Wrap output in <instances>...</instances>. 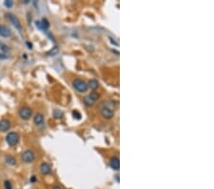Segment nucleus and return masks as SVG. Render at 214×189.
I'll return each mask as SVG.
<instances>
[{
    "label": "nucleus",
    "instance_id": "f257e3e1",
    "mask_svg": "<svg viewBox=\"0 0 214 189\" xmlns=\"http://www.w3.org/2000/svg\"><path fill=\"white\" fill-rule=\"evenodd\" d=\"M72 86L76 91L80 93H85L88 91V84L80 78H75L72 81Z\"/></svg>",
    "mask_w": 214,
    "mask_h": 189
},
{
    "label": "nucleus",
    "instance_id": "f03ea898",
    "mask_svg": "<svg viewBox=\"0 0 214 189\" xmlns=\"http://www.w3.org/2000/svg\"><path fill=\"white\" fill-rule=\"evenodd\" d=\"M19 140V135L16 132H11L9 133L7 137H6V142L10 146H14L16 145Z\"/></svg>",
    "mask_w": 214,
    "mask_h": 189
},
{
    "label": "nucleus",
    "instance_id": "7ed1b4c3",
    "mask_svg": "<svg viewBox=\"0 0 214 189\" xmlns=\"http://www.w3.org/2000/svg\"><path fill=\"white\" fill-rule=\"evenodd\" d=\"M21 158H22V161L24 162L31 163L34 161V159H35V154H34L33 151H31V150H26V151H24L22 153Z\"/></svg>",
    "mask_w": 214,
    "mask_h": 189
},
{
    "label": "nucleus",
    "instance_id": "20e7f679",
    "mask_svg": "<svg viewBox=\"0 0 214 189\" xmlns=\"http://www.w3.org/2000/svg\"><path fill=\"white\" fill-rule=\"evenodd\" d=\"M31 115H33V111H31V109L30 107H22L20 108V110H19V117H20L22 120H29Z\"/></svg>",
    "mask_w": 214,
    "mask_h": 189
},
{
    "label": "nucleus",
    "instance_id": "39448f33",
    "mask_svg": "<svg viewBox=\"0 0 214 189\" xmlns=\"http://www.w3.org/2000/svg\"><path fill=\"white\" fill-rule=\"evenodd\" d=\"M101 114L102 116H103L105 118H108V120H110V118H112L114 117V112L111 108L108 107V106H104L101 108Z\"/></svg>",
    "mask_w": 214,
    "mask_h": 189
},
{
    "label": "nucleus",
    "instance_id": "423d86ee",
    "mask_svg": "<svg viewBox=\"0 0 214 189\" xmlns=\"http://www.w3.org/2000/svg\"><path fill=\"white\" fill-rule=\"evenodd\" d=\"M6 16L8 17L9 20L11 21V23L14 25L17 30H21V23H20V21H19V19L17 18V16H15V15L12 14H7Z\"/></svg>",
    "mask_w": 214,
    "mask_h": 189
},
{
    "label": "nucleus",
    "instance_id": "0eeeda50",
    "mask_svg": "<svg viewBox=\"0 0 214 189\" xmlns=\"http://www.w3.org/2000/svg\"><path fill=\"white\" fill-rule=\"evenodd\" d=\"M11 128V121L7 118H2L0 120V132H7Z\"/></svg>",
    "mask_w": 214,
    "mask_h": 189
},
{
    "label": "nucleus",
    "instance_id": "6e6552de",
    "mask_svg": "<svg viewBox=\"0 0 214 189\" xmlns=\"http://www.w3.org/2000/svg\"><path fill=\"white\" fill-rule=\"evenodd\" d=\"M12 36V31L11 29L7 26L0 24V36L2 37H10Z\"/></svg>",
    "mask_w": 214,
    "mask_h": 189
},
{
    "label": "nucleus",
    "instance_id": "1a4fd4ad",
    "mask_svg": "<svg viewBox=\"0 0 214 189\" xmlns=\"http://www.w3.org/2000/svg\"><path fill=\"white\" fill-rule=\"evenodd\" d=\"M110 166L111 169H113V170L115 171H118L120 169V161H119V158H117V157H113V158L110 159Z\"/></svg>",
    "mask_w": 214,
    "mask_h": 189
},
{
    "label": "nucleus",
    "instance_id": "9d476101",
    "mask_svg": "<svg viewBox=\"0 0 214 189\" xmlns=\"http://www.w3.org/2000/svg\"><path fill=\"white\" fill-rule=\"evenodd\" d=\"M39 170L43 175H49V174L52 173V167H50V166L48 164L47 162H43V163H41V164H40Z\"/></svg>",
    "mask_w": 214,
    "mask_h": 189
},
{
    "label": "nucleus",
    "instance_id": "9b49d317",
    "mask_svg": "<svg viewBox=\"0 0 214 189\" xmlns=\"http://www.w3.org/2000/svg\"><path fill=\"white\" fill-rule=\"evenodd\" d=\"M33 122L35 123L36 125H41V124L44 122V116L40 113L36 114L33 118Z\"/></svg>",
    "mask_w": 214,
    "mask_h": 189
},
{
    "label": "nucleus",
    "instance_id": "f8f14e48",
    "mask_svg": "<svg viewBox=\"0 0 214 189\" xmlns=\"http://www.w3.org/2000/svg\"><path fill=\"white\" fill-rule=\"evenodd\" d=\"M87 84H88V88H91V90H95V89H97L99 87V82L96 79H91Z\"/></svg>",
    "mask_w": 214,
    "mask_h": 189
},
{
    "label": "nucleus",
    "instance_id": "ddd939ff",
    "mask_svg": "<svg viewBox=\"0 0 214 189\" xmlns=\"http://www.w3.org/2000/svg\"><path fill=\"white\" fill-rule=\"evenodd\" d=\"M5 162L10 165H15V164H16V159H15L12 156H7V157H6Z\"/></svg>",
    "mask_w": 214,
    "mask_h": 189
},
{
    "label": "nucleus",
    "instance_id": "4468645a",
    "mask_svg": "<svg viewBox=\"0 0 214 189\" xmlns=\"http://www.w3.org/2000/svg\"><path fill=\"white\" fill-rule=\"evenodd\" d=\"M58 52H59L58 46H54V47H52V49H50L49 52L47 53V56H55V54H58Z\"/></svg>",
    "mask_w": 214,
    "mask_h": 189
},
{
    "label": "nucleus",
    "instance_id": "2eb2a0df",
    "mask_svg": "<svg viewBox=\"0 0 214 189\" xmlns=\"http://www.w3.org/2000/svg\"><path fill=\"white\" fill-rule=\"evenodd\" d=\"M41 25H42V30H44L45 32H46L48 30V28L50 27L49 21H48L46 18H43L42 19V21H41Z\"/></svg>",
    "mask_w": 214,
    "mask_h": 189
},
{
    "label": "nucleus",
    "instance_id": "dca6fc26",
    "mask_svg": "<svg viewBox=\"0 0 214 189\" xmlns=\"http://www.w3.org/2000/svg\"><path fill=\"white\" fill-rule=\"evenodd\" d=\"M53 117L55 118H61L63 117V112L59 109H54L53 110Z\"/></svg>",
    "mask_w": 214,
    "mask_h": 189
},
{
    "label": "nucleus",
    "instance_id": "f3484780",
    "mask_svg": "<svg viewBox=\"0 0 214 189\" xmlns=\"http://www.w3.org/2000/svg\"><path fill=\"white\" fill-rule=\"evenodd\" d=\"M95 101H93L92 99L89 97V96H87L85 98H84V103L87 105V106H91V105H93V103H94Z\"/></svg>",
    "mask_w": 214,
    "mask_h": 189
},
{
    "label": "nucleus",
    "instance_id": "a211bd4d",
    "mask_svg": "<svg viewBox=\"0 0 214 189\" xmlns=\"http://www.w3.org/2000/svg\"><path fill=\"white\" fill-rule=\"evenodd\" d=\"M89 97L91 98L93 101H96L97 99L99 98V94H98V93H96V92H92V93H91V94L89 95Z\"/></svg>",
    "mask_w": 214,
    "mask_h": 189
},
{
    "label": "nucleus",
    "instance_id": "6ab92c4d",
    "mask_svg": "<svg viewBox=\"0 0 214 189\" xmlns=\"http://www.w3.org/2000/svg\"><path fill=\"white\" fill-rule=\"evenodd\" d=\"M0 49H1L2 51H3V53L4 54H7L9 51H10V49L8 48V46H6L5 44H3L2 42H0Z\"/></svg>",
    "mask_w": 214,
    "mask_h": 189
},
{
    "label": "nucleus",
    "instance_id": "aec40b11",
    "mask_svg": "<svg viewBox=\"0 0 214 189\" xmlns=\"http://www.w3.org/2000/svg\"><path fill=\"white\" fill-rule=\"evenodd\" d=\"M4 5L7 8H12V5H14V2H12V0H6V1L4 2Z\"/></svg>",
    "mask_w": 214,
    "mask_h": 189
},
{
    "label": "nucleus",
    "instance_id": "412c9836",
    "mask_svg": "<svg viewBox=\"0 0 214 189\" xmlns=\"http://www.w3.org/2000/svg\"><path fill=\"white\" fill-rule=\"evenodd\" d=\"M4 186H5V189H12V184L10 181H4Z\"/></svg>",
    "mask_w": 214,
    "mask_h": 189
},
{
    "label": "nucleus",
    "instance_id": "4be33fe9",
    "mask_svg": "<svg viewBox=\"0 0 214 189\" xmlns=\"http://www.w3.org/2000/svg\"><path fill=\"white\" fill-rule=\"evenodd\" d=\"M8 58V56L7 54H4V53H0V59H6Z\"/></svg>",
    "mask_w": 214,
    "mask_h": 189
},
{
    "label": "nucleus",
    "instance_id": "5701e85b",
    "mask_svg": "<svg viewBox=\"0 0 214 189\" xmlns=\"http://www.w3.org/2000/svg\"><path fill=\"white\" fill-rule=\"evenodd\" d=\"M73 116H74V118H77V120H80V118H81V117H80L81 115L79 114L78 112H73Z\"/></svg>",
    "mask_w": 214,
    "mask_h": 189
},
{
    "label": "nucleus",
    "instance_id": "b1692460",
    "mask_svg": "<svg viewBox=\"0 0 214 189\" xmlns=\"http://www.w3.org/2000/svg\"><path fill=\"white\" fill-rule=\"evenodd\" d=\"M35 25H36V27H37L38 29L42 30V25H41V21H36V22H35Z\"/></svg>",
    "mask_w": 214,
    "mask_h": 189
},
{
    "label": "nucleus",
    "instance_id": "393cba45",
    "mask_svg": "<svg viewBox=\"0 0 214 189\" xmlns=\"http://www.w3.org/2000/svg\"><path fill=\"white\" fill-rule=\"evenodd\" d=\"M27 45H28V48H29V49H33V45H31V43H30L29 41L27 42Z\"/></svg>",
    "mask_w": 214,
    "mask_h": 189
},
{
    "label": "nucleus",
    "instance_id": "a878e982",
    "mask_svg": "<svg viewBox=\"0 0 214 189\" xmlns=\"http://www.w3.org/2000/svg\"><path fill=\"white\" fill-rule=\"evenodd\" d=\"M31 182L36 181V178H35V176H33V177H31Z\"/></svg>",
    "mask_w": 214,
    "mask_h": 189
},
{
    "label": "nucleus",
    "instance_id": "bb28decb",
    "mask_svg": "<svg viewBox=\"0 0 214 189\" xmlns=\"http://www.w3.org/2000/svg\"><path fill=\"white\" fill-rule=\"evenodd\" d=\"M52 189H62L61 187H60V186H54Z\"/></svg>",
    "mask_w": 214,
    "mask_h": 189
},
{
    "label": "nucleus",
    "instance_id": "cd10ccee",
    "mask_svg": "<svg viewBox=\"0 0 214 189\" xmlns=\"http://www.w3.org/2000/svg\"><path fill=\"white\" fill-rule=\"evenodd\" d=\"M24 3H25V4H27V3H29V1H28V0H25Z\"/></svg>",
    "mask_w": 214,
    "mask_h": 189
}]
</instances>
